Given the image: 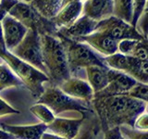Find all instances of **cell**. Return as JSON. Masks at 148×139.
<instances>
[{
  "mask_svg": "<svg viewBox=\"0 0 148 139\" xmlns=\"http://www.w3.org/2000/svg\"><path fill=\"white\" fill-rule=\"evenodd\" d=\"M146 8V0H132V21L131 24L134 28H136V23L142 16V14Z\"/></svg>",
  "mask_w": 148,
  "mask_h": 139,
  "instance_id": "484cf974",
  "label": "cell"
},
{
  "mask_svg": "<svg viewBox=\"0 0 148 139\" xmlns=\"http://www.w3.org/2000/svg\"><path fill=\"white\" fill-rule=\"evenodd\" d=\"M82 14L100 21L113 15V0H84Z\"/></svg>",
  "mask_w": 148,
  "mask_h": 139,
  "instance_id": "9a60e30c",
  "label": "cell"
},
{
  "mask_svg": "<svg viewBox=\"0 0 148 139\" xmlns=\"http://www.w3.org/2000/svg\"><path fill=\"white\" fill-rule=\"evenodd\" d=\"M41 139H65L63 137H60L58 136H56L54 133H44L42 136Z\"/></svg>",
  "mask_w": 148,
  "mask_h": 139,
  "instance_id": "1f68e13d",
  "label": "cell"
},
{
  "mask_svg": "<svg viewBox=\"0 0 148 139\" xmlns=\"http://www.w3.org/2000/svg\"><path fill=\"white\" fill-rule=\"evenodd\" d=\"M1 127L4 131L15 136L16 139H41L44 133L47 131V125L43 122L32 125H24V126L2 123Z\"/></svg>",
  "mask_w": 148,
  "mask_h": 139,
  "instance_id": "2e32d148",
  "label": "cell"
},
{
  "mask_svg": "<svg viewBox=\"0 0 148 139\" xmlns=\"http://www.w3.org/2000/svg\"><path fill=\"white\" fill-rule=\"evenodd\" d=\"M0 50H7L6 46H5L4 39H3V34H2V26H1V21H0Z\"/></svg>",
  "mask_w": 148,
  "mask_h": 139,
  "instance_id": "836d02e7",
  "label": "cell"
},
{
  "mask_svg": "<svg viewBox=\"0 0 148 139\" xmlns=\"http://www.w3.org/2000/svg\"><path fill=\"white\" fill-rule=\"evenodd\" d=\"M74 41L80 43H86L87 45H91L98 52L106 55V57L118 52V42L108 34L101 32H94L91 34L82 37H79Z\"/></svg>",
  "mask_w": 148,
  "mask_h": 139,
  "instance_id": "8fae6325",
  "label": "cell"
},
{
  "mask_svg": "<svg viewBox=\"0 0 148 139\" xmlns=\"http://www.w3.org/2000/svg\"><path fill=\"white\" fill-rule=\"evenodd\" d=\"M0 139H16L15 136H12L11 133H9L4 130H0Z\"/></svg>",
  "mask_w": 148,
  "mask_h": 139,
  "instance_id": "4dcf8cb0",
  "label": "cell"
},
{
  "mask_svg": "<svg viewBox=\"0 0 148 139\" xmlns=\"http://www.w3.org/2000/svg\"><path fill=\"white\" fill-rule=\"evenodd\" d=\"M134 129L140 131H147L148 130V116L146 112L142 113L134 122Z\"/></svg>",
  "mask_w": 148,
  "mask_h": 139,
  "instance_id": "83f0119b",
  "label": "cell"
},
{
  "mask_svg": "<svg viewBox=\"0 0 148 139\" xmlns=\"http://www.w3.org/2000/svg\"><path fill=\"white\" fill-rule=\"evenodd\" d=\"M126 95L132 97L134 99L137 100H141L143 102H146L147 103V98H148V85L147 83H137L133 87H132L130 89Z\"/></svg>",
  "mask_w": 148,
  "mask_h": 139,
  "instance_id": "cb8c5ba5",
  "label": "cell"
},
{
  "mask_svg": "<svg viewBox=\"0 0 148 139\" xmlns=\"http://www.w3.org/2000/svg\"><path fill=\"white\" fill-rule=\"evenodd\" d=\"M88 83L92 87L94 94L102 91L108 85V67L90 66L85 68Z\"/></svg>",
  "mask_w": 148,
  "mask_h": 139,
  "instance_id": "ac0fdd59",
  "label": "cell"
},
{
  "mask_svg": "<svg viewBox=\"0 0 148 139\" xmlns=\"http://www.w3.org/2000/svg\"><path fill=\"white\" fill-rule=\"evenodd\" d=\"M43 63L47 72L50 85L59 87L71 77L64 46L57 36L40 35Z\"/></svg>",
  "mask_w": 148,
  "mask_h": 139,
  "instance_id": "7a4b0ae2",
  "label": "cell"
},
{
  "mask_svg": "<svg viewBox=\"0 0 148 139\" xmlns=\"http://www.w3.org/2000/svg\"><path fill=\"white\" fill-rule=\"evenodd\" d=\"M30 5L40 15L52 20L61 8L62 0H31Z\"/></svg>",
  "mask_w": 148,
  "mask_h": 139,
  "instance_id": "d6986e66",
  "label": "cell"
},
{
  "mask_svg": "<svg viewBox=\"0 0 148 139\" xmlns=\"http://www.w3.org/2000/svg\"><path fill=\"white\" fill-rule=\"evenodd\" d=\"M119 129L124 139H148L147 131H140L127 125H121Z\"/></svg>",
  "mask_w": 148,
  "mask_h": 139,
  "instance_id": "d4e9b609",
  "label": "cell"
},
{
  "mask_svg": "<svg viewBox=\"0 0 148 139\" xmlns=\"http://www.w3.org/2000/svg\"><path fill=\"white\" fill-rule=\"evenodd\" d=\"M30 111L35 117L38 118L42 122L45 124H49L55 120L56 116L54 113L44 104L37 103L30 108Z\"/></svg>",
  "mask_w": 148,
  "mask_h": 139,
  "instance_id": "603a6c76",
  "label": "cell"
},
{
  "mask_svg": "<svg viewBox=\"0 0 148 139\" xmlns=\"http://www.w3.org/2000/svg\"><path fill=\"white\" fill-rule=\"evenodd\" d=\"M1 26L5 46L11 52L24 38L28 29L9 14H7L1 21Z\"/></svg>",
  "mask_w": 148,
  "mask_h": 139,
  "instance_id": "30bf717a",
  "label": "cell"
},
{
  "mask_svg": "<svg viewBox=\"0 0 148 139\" xmlns=\"http://www.w3.org/2000/svg\"><path fill=\"white\" fill-rule=\"evenodd\" d=\"M131 57L136 58L143 61H147V40H138L132 51Z\"/></svg>",
  "mask_w": 148,
  "mask_h": 139,
  "instance_id": "4316f807",
  "label": "cell"
},
{
  "mask_svg": "<svg viewBox=\"0 0 148 139\" xmlns=\"http://www.w3.org/2000/svg\"><path fill=\"white\" fill-rule=\"evenodd\" d=\"M81 139H98L95 136V132L94 130H90V131H88L86 133H84L82 136V137Z\"/></svg>",
  "mask_w": 148,
  "mask_h": 139,
  "instance_id": "d6a6232c",
  "label": "cell"
},
{
  "mask_svg": "<svg viewBox=\"0 0 148 139\" xmlns=\"http://www.w3.org/2000/svg\"><path fill=\"white\" fill-rule=\"evenodd\" d=\"M20 86H24V85L11 72L8 65H0V92L7 88Z\"/></svg>",
  "mask_w": 148,
  "mask_h": 139,
  "instance_id": "44dd1931",
  "label": "cell"
},
{
  "mask_svg": "<svg viewBox=\"0 0 148 139\" xmlns=\"http://www.w3.org/2000/svg\"><path fill=\"white\" fill-rule=\"evenodd\" d=\"M103 139H124V137L120 132L119 126H116L106 130Z\"/></svg>",
  "mask_w": 148,
  "mask_h": 139,
  "instance_id": "f546056e",
  "label": "cell"
},
{
  "mask_svg": "<svg viewBox=\"0 0 148 139\" xmlns=\"http://www.w3.org/2000/svg\"><path fill=\"white\" fill-rule=\"evenodd\" d=\"M75 1H82V0H62V5H61V8L66 6L67 4L69 3H71V2H75Z\"/></svg>",
  "mask_w": 148,
  "mask_h": 139,
  "instance_id": "e575fe53",
  "label": "cell"
},
{
  "mask_svg": "<svg viewBox=\"0 0 148 139\" xmlns=\"http://www.w3.org/2000/svg\"><path fill=\"white\" fill-rule=\"evenodd\" d=\"M95 31L109 35L118 43L122 40H147L136 28L113 15L98 21Z\"/></svg>",
  "mask_w": 148,
  "mask_h": 139,
  "instance_id": "ba28073f",
  "label": "cell"
},
{
  "mask_svg": "<svg viewBox=\"0 0 148 139\" xmlns=\"http://www.w3.org/2000/svg\"><path fill=\"white\" fill-rule=\"evenodd\" d=\"M83 120V117L82 119L55 118L52 122L47 124V130L65 139H74L78 136Z\"/></svg>",
  "mask_w": 148,
  "mask_h": 139,
  "instance_id": "5bb4252c",
  "label": "cell"
},
{
  "mask_svg": "<svg viewBox=\"0 0 148 139\" xmlns=\"http://www.w3.org/2000/svg\"><path fill=\"white\" fill-rule=\"evenodd\" d=\"M133 60V57L120 54L119 52L108 56V57L103 58V61L106 64V66H108L110 69L122 72L126 74L130 71V69H131Z\"/></svg>",
  "mask_w": 148,
  "mask_h": 139,
  "instance_id": "ffe728a7",
  "label": "cell"
},
{
  "mask_svg": "<svg viewBox=\"0 0 148 139\" xmlns=\"http://www.w3.org/2000/svg\"><path fill=\"white\" fill-rule=\"evenodd\" d=\"M57 37L64 46L71 74L78 72L82 68H87L90 66L108 67L104 63L103 58L98 57L89 47V45L67 38L58 34H57Z\"/></svg>",
  "mask_w": 148,
  "mask_h": 139,
  "instance_id": "277c9868",
  "label": "cell"
},
{
  "mask_svg": "<svg viewBox=\"0 0 148 139\" xmlns=\"http://www.w3.org/2000/svg\"><path fill=\"white\" fill-rule=\"evenodd\" d=\"M92 103L98 115L102 131L127 125L133 128L134 122L145 112L147 103L134 99L126 94L92 97Z\"/></svg>",
  "mask_w": 148,
  "mask_h": 139,
  "instance_id": "6da1fadb",
  "label": "cell"
},
{
  "mask_svg": "<svg viewBox=\"0 0 148 139\" xmlns=\"http://www.w3.org/2000/svg\"><path fill=\"white\" fill-rule=\"evenodd\" d=\"M18 1H22V0H18Z\"/></svg>",
  "mask_w": 148,
  "mask_h": 139,
  "instance_id": "d590c367",
  "label": "cell"
},
{
  "mask_svg": "<svg viewBox=\"0 0 148 139\" xmlns=\"http://www.w3.org/2000/svg\"><path fill=\"white\" fill-rule=\"evenodd\" d=\"M37 103L45 105L54 113V115H59L65 111H77L82 113L85 117L84 112L91 111L87 106L82 103L81 100L73 98V97L63 93L58 86L50 85L45 88L44 93L37 99Z\"/></svg>",
  "mask_w": 148,
  "mask_h": 139,
  "instance_id": "8992f818",
  "label": "cell"
},
{
  "mask_svg": "<svg viewBox=\"0 0 148 139\" xmlns=\"http://www.w3.org/2000/svg\"><path fill=\"white\" fill-rule=\"evenodd\" d=\"M8 14L20 21L28 30L36 32L39 35L57 36L58 29L52 20L45 19L32 8L30 3L18 1Z\"/></svg>",
  "mask_w": 148,
  "mask_h": 139,
  "instance_id": "5b68a950",
  "label": "cell"
},
{
  "mask_svg": "<svg viewBox=\"0 0 148 139\" xmlns=\"http://www.w3.org/2000/svg\"><path fill=\"white\" fill-rule=\"evenodd\" d=\"M82 11V1H75L67 4L62 7L52 21L58 29L71 26L79 17H81Z\"/></svg>",
  "mask_w": 148,
  "mask_h": 139,
  "instance_id": "e0dca14e",
  "label": "cell"
},
{
  "mask_svg": "<svg viewBox=\"0 0 148 139\" xmlns=\"http://www.w3.org/2000/svg\"><path fill=\"white\" fill-rule=\"evenodd\" d=\"M132 0H113V16L131 23Z\"/></svg>",
  "mask_w": 148,
  "mask_h": 139,
  "instance_id": "7402d4cb",
  "label": "cell"
},
{
  "mask_svg": "<svg viewBox=\"0 0 148 139\" xmlns=\"http://www.w3.org/2000/svg\"><path fill=\"white\" fill-rule=\"evenodd\" d=\"M108 85H106L105 89L94 94V97L126 94L132 87L137 83L135 79L129 76L128 74L113 69L108 70Z\"/></svg>",
  "mask_w": 148,
  "mask_h": 139,
  "instance_id": "9c48e42d",
  "label": "cell"
},
{
  "mask_svg": "<svg viewBox=\"0 0 148 139\" xmlns=\"http://www.w3.org/2000/svg\"><path fill=\"white\" fill-rule=\"evenodd\" d=\"M60 90L75 99L90 103L94 97V91L88 82L76 77H71L59 86Z\"/></svg>",
  "mask_w": 148,
  "mask_h": 139,
  "instance_id": "7c38bea8",
  "label": "cell"
},
{
  "mask_svg": "<svg viewBox=\"0 0 148 139\" xmlns=\"http://www.w3.org/2000/svg\"><path fill=\"white\" fill-rule=\"evenodd\" d=\"M20 111L18 109H15L9 106L6 101H4L2 98H0V117L4 115H9V114H18Z\"/></svg>",
  "mask_w": 148,
  "mask_h": 139,
  "instance_id": "f1b7e54d",
  "label": "cell"
},
{
  "mask_svg": "<svg viewBox=\"0 0 148 139\" xmlns=\"http://www.w3.org/2000/svg\"><path fill=\"white\" fill-rule=\"evenodd\" d=\"M97 23H98V21L92 20L87 16L82 15L71 26L58 29V34L67 37V38L75 40L79 37L91 34L95 32Z\"/></svg>",
  "mask_w": 148,
  "mask_h": 139,
  "instance_id": "4fadbf2b",
  "label": "cell"
},
{
  "mask_svg": "<svg viewBox=\"0 0 148 139\" xmlns=\"http://www.w3.org/2000/svg\"><path fill=\"white\" fill-rule=\"evenodd\" d=\"M0 58L6 61L11 72H15V75L30 90L32 96L38 99L45 91L44 83H49L48 76L8 50H0Z\"/></svg>",
  "mask_w": 148,
  "mask_h": 139,
  "instance_id": "3957f363",
  "label": "cell"
},
{
  "mask_svg": "<svg viewBox=\"0 0 148 139\" xmlns=\"http://www.w3.org/2000/svg\"><path fill=\"white\" fill-rule=\"evenodd\" d=\"M0 1H1V0H0Z\"/></svg>",
  "mask_w": 148,
  "mask_h": 139,
  "instance_id": "8d00e7d4",
  "label": "cell"
},
{
  "mask_svg": "<svg viewBox=\"0 0 148 139\" xmlns=\"http://www.w3.org/2000/svg\"><path fill=\"white\" fill-rule=\"evenodd\" d=\"M11 53L47 75V72L43 63L40 35L36 32L28 30L24 38L11 51Z\"/></svg>",
  "mask_w": 148,
  "mask_h": 139,
  "instance_id": "52a82bcc",
  "label": "cell"
}]
</instances>
